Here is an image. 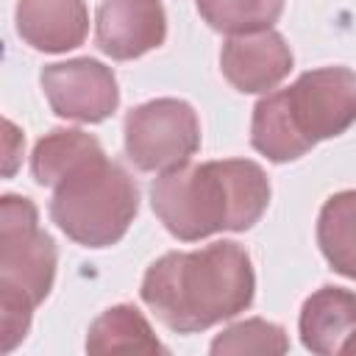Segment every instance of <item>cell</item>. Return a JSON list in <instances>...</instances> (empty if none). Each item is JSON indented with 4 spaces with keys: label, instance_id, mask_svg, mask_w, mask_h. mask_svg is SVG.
<instances>
[{
    "label": "cell",
    "instance_id": "d6986e66",
    "mask_svg": "<svg viewBox=\"0 0 356 356\" xmlns=\"http://www.w3.org/2000/svg\"><path fill=\"white\" fill-rule=\"evenodd\" d=\"M342 353H348V356H356V334L342 345Z\"/></svg>",
    "mask_w": 356,
    "mask_h": 356
},
{
    "label": "cell",
    "instance_id": "8fae6325",
    "mask_svg": "<svg viewBox=\"0 0 356 356\" xmlns=\"http://www.w3.org/2000/svg\"><path fill=\"white\" fill-rule=\"evenodd\" d=\"M356 334V292L323 286L306 298L300 309V339L312 353H342V345Z\"/></svg>",
    "mask_w": 356,
    "mask_h": 356
},
{
    "label": "cell",
    "instance_id": "5bb4252c",
    "mask_svg": "<svg viewBox=\"0 0 356 356\" xmlns=\"http://www.w3.org/2000/svg\"><path fill=\"white\" fill-rule=\"evenodd\" d=\"M317 242L325 261L339 275L356 281V189L325 200L317 220Z\"/></svg>",
    "mask_w": 356,
    "mask_h": 356
},
{
    "label": "cell",
    "instance_id": "7c38bea8",
    "mask_svg": "<svg viewBox=\"0 0 356 356\" xmlns=\"http://www.w3.org/2000/svg\"><path fill=\"white\" fill-rule=\"evenodd\" d=\"M106 159L100 142L75 128H56L42 136L31 153V172L39 186H61L75 172Z\"/></svg>",
    "mask_w": 356,
    "mask_h": 356
},
{
    "label": "cell",
    "instance_id": "2e32d148",
    "mask_svg": "<svg viewBox=\"0 0 356 356\" xmlns=\"http://www.w3.org/2000/svg\"><path fill=\"white\" fill-rule=\"evenodd\" d=\"M289 339L284 334L281 325L267 323V320H245L236 323L231 328H225L222 334H217V339L211 342V353H259V356H278L286 353Z\"/></svg>",
    "mask_w": 356,
    "mask_h": 356
},
{
    "label": "cell",
    "instance_id": "277c9868",
    "mask_svg": "<svg viewBox=\"0 0 356 356\" xmlns=\"http://www.w3.org/2000/svg\"><path fill=\"white\" fill-rule=\"evenodd\" d=\"M139 209V189L134 178L108 159L56 186L50 217L53 222L83 248H108L120 242Z\"/></svg>",
    "mask_w": 356,
    "mask_h": 356
},
{
    "label": "cell",
    "instance_id": "3957f363",
    "mask_svg": "<svg viewBox=\"0 0 356 356\" xmlns=\"http://www.w3.org/2000/svg\"><path fill=\"white\" fill-rule=\"evenodd\" d=\"M353 122L356 72L323 67L256 103L250 145L270 161H292L317 142L345 134Z\"/></svg>",
    "mask_w": 356,
    "mask_h": 356
},
{
    "label": "cell",
    "instance_id": "9a60e30c",
    "mask_svg": "<svg viewBox=\"0 0 356 356\" xmlns=\"http://www.w3.org/2000/svg\"><path fill=\"white\" fill-rule=\"evenodd\" d=\"M195 6L214 31L231 36L270 31L284 11V0H195Z\"/></svg>",
    "mask_w": 356,
    "mask_h": 356
},
{
    "label": "cell",
    "instance_id": "30bf717a",
    "mask_svg": "<svg viewBox=\"0 0 356 356\" xmlns=\"http://www.w3.org/2000/svg\"><path fill=\"white\" fill-rule=\"evenodd\" d=\"M83 0H19L17 33L42 53H67L86 39Z\"/></svg>",
    "mask_w": 356,
    "mask_h": 356
},
{
    "label": "cell",
    "instance_id": "e0dca14e",
    "mask_svg": "<svg viewBox=\"0 0 356 356\" xmlns=\"http://www.w3.org/2000/svg\"><path fill=\"white\" fill-rule=\"evenodd\" d=\"M33 300L17 286L0 284V353H11L31 328Z\"/></svg>",
    "mask_w": 356,
    "mask_h": 356
},
{
    "label": "cell",
    "instance_id": "ba28073f",
    "mask_svg": "<svg viewBox=\"0 0 356 356\" xmlns=\"http://www.w3.org/2000/svg\"><path fill=\"white\" fill-rule=\"evenodd\" d=\"M97 47L117 58H139L167 36V17L159 0H103L97 8Z\"/></svg>",
    "mask_w": 356,
    "mask_h": 356
},
{
    "label": "cell",
    "instance_id": "ac0fdd59",
    "mask_svg": "<svg viewBox=\"0 0 356 356\" xmlns=\"http://www.w3.org/2000/svg\"><path fill=\"white\" fill-rule=\"evenodd\" d=\"M3 131H6V136H3V145H6V167H3V172L6 175H11L14 170H17V161H19V156H22V134L17 131V125L11 122V120H6L3 122Z\"/></svg>",
    "mask_w": 356,
    "mask_h": 356
},
{
    "label": "cell",
    "instance_id": "5b68a950",
    "mask_svg": "<svg viewBox=\"0 0 356 356\" xmlns=\"http://www.w3.org/2000/svg\"><path fill=\"white\" fill-rule=\"evenodd\" d=\"M200 147V122L189 103L159 97L125 117V153L142 172H167L189 164Z\"/></svg>",
    "mask_w": 356,
    "mask_h": 356
},
{
    "label": "cell",
    "instance_id": "8992f818",
    "mask_svg": "<svg viewBox=\"0 0 356 356\" xmlns=\"http://www.w3.org/2000/svg\"><path fill=\"white\" fill-rule=\"evenodd\" d=\"M56 278V245L39 231L36 206L28 197L0 200V284L17 286L36 306L47 298Z\"/></svg>",
    "mask_w": 356,
    "mask_h": 356
},
{
    "label": "cell",
    "instance_id": "4fadbf2b",
    "mask_svg": "<svg viewBox=\"0 0 356 356\" xmlns=\"http://www.w3.org/2000/svg\"><path fill=\"white\" fill-rule=\"evenodd\" d=\"M86 350L92 356L111 353H167V348L156 339L150 323L142 317L136 306H111L92 325L86 337Z\"/></svg>",
    "mask_w": 356,
    "mask_h": 356
},
{
    "label": "cell",
    "instance_id": "6da1fadb",
    "mask_svg": "<svg viewBox=\"0 0 356 356\" xmlns=\"http://www.w3.org/2000/svg\"><path fill=\"white\" fill-rule=\"evenodd\" d=\"M250 256L236 242H214L192 253H167L142 281V300L178 334L206 331L236 317L253 300Z\"/></svg>",
    "mask_w": 356,
    "mask_h": 356
},
{
    "label": "cell",
    "instance_id": "9c48e42d",
    "mask_svg": "<svg viewBox=\"0 0 356 356\" xmlns=\"http://www.w3.org/2000/svg\"><path fill=\"white\" fill-rule=\"evenodd\" d=\"M220 67L234 89L245 95H256L278 86L289 75L292 50L284 42V36L275 31L239 33L222 44Z\"/></svg>",
    "mask_w": 356,
    "mask_h": 356
},
{
    "label": "cell",
    "instance_id": "7a4b0ae2",
    "mask_svg": "<svg viewBox=\"0 0 356 356\" xmlns=\"http://www.w3.org/2000/svg\"><path fill=\"white\" fill-rule=\"evenodd\" d=\"M270 203V181L256 161L225 159L184 164L150 186V206L164 228L195 242L217 231H248Z\"/></svg>",
    "mask_w": 356,
    "mask_h": 356
},
{
    "label": "cell",
    "instance_id": "52a82bcc",
    "mask_svg": "<svg viewBox=\"0 0 356 356\" xmlns=\"http://www.w3.org/2000/svg\"><path fill=\"white\" fill-rule=\"evenodd\" d=\"M39 81L50 108L64 120L103 122L120 103L114 72L95 58L47 64Z\"/></svg>",
    "mask_w": 356,
    "mask_h": 356
}]
</instances>
